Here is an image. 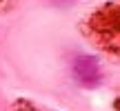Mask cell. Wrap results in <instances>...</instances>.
Segmentation results:
<instances>
[{
    "label": "cell",
    "instance_id": "cell-1",
    "mask_svg": "<svg viewBox=\"0 0 120 111\" xmlns=\"http://www.w3.org/2000/svg\"><path fill=\"white\" fill-rule=\"evenodd\" d=\"M82 36L102 53L120 60V0L100 4L82 22Z\"/></svg>",
    "mask_w": 120,
    "mask_h": 111
},
{
    "label": "cell",
    "instance_id": "cell-3",
    "mask_svg": "<svg viewBox=\"0 0 120 111\" xmlns=\"http://www.w3.org/2000/svg\"><path fill=\"white\" fill-rule=\"evenodd\" d=\"M13 111H38L29 100H16L13 102Z\"/></svg>",
    "mask_w": 120,
    "mask_h": 111
},
{
    "label": "cell",
    "instance_id": "cell-2",
    "mask_svg": "<svg viewBox=\"0 0 120 111\" xmlns=\"http://www.w3.org/2000/svg\"><path fill=\"white\" fill-rule=\"evenodd\" d=\"M73 73H76L78 82L85 85V87H96L100 82L98 62H96L94 58H87V56H82V58H78L76 62H73Z\"/></svg>",
    "mask_w": 120,
    "mask_h": 111
},
{
    "label": "cell",
    "instance_id": "cell-4",
    "mask_svg": "<svg viewBox=\"0 0 120 111\" xmlns=\"http://www.w3.org/2000/svg\"><path fill=\"white\" fill-rule=\"evenodd\" d=\"M18 0H0V13H4V11H9V9L16 4Z\"/></svg>",
    "mask_w": 120,
    "mask_h": 111
}]
</instances>
